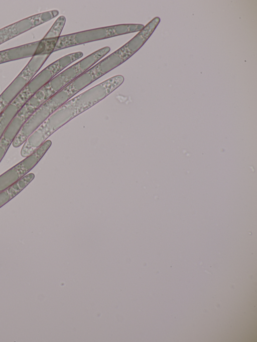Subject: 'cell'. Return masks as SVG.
<instances>
[{
    "label": "cell",
    "mask_w": 257,
    "mask_h": 342,
    "mask_svg": "<svg viewBox=\"0 0 257 342\" xmlns=\"http://www.w3.org/2000/svg\"><path fill=\"white\" fill-rule=\"evenodd\" d=\"M123 81L122 75L114 76L67 101L29 136L23 143L21 156L30 155L61 127L105 98Z\"/></svg>",
    "instance_id": "cell-1"
},
{
    "label": "cell",
    "mask_w": 257,
    "mask_h": 342,
    "mask_svg": "<svg viewBox=\"0 0 257 342\" xmlns=\"http://www.w3.org/2000/svg\"><path fill=\"white\" fill-rule=\"evenodd\" d=\"M156 17L122 47L89 69L98 79L118 66L137 52L153 33L160 22Z\"/></svg>",
    "instance_id": "cell-2"
},
{
    "label": "cell",
    "mask_w": 257,
    "mask_h": 342,
    "mask_svg": "<svg viewBox=\"0 0 257 342\" xmlns=\"http://www.w3.org/2000/svg\"><path fill=\"white\" fill-rule=\"evenodd\" d=\"M144 27L142 24H119L60 36L54 52L97 40L140 32Z\"/></svg>",
    "instance_id": "cell-3"
},
{
    "label": "cell",
    "mask_w": 257,
    "mask_h": 342,
    "mask_svg": "<svg viewBox=\"0 0 257 342\" xmlns=\"http://www.w3.org/2000/svg\"><path fill=\"white\" fill-rule=\"evenodd\" d=\"M83 53L76 52L65 55L53 62L35 76L16 97L24 105L42 87L59 72L83 56Z\"/></svg>",
    "instance_id": "cell-4"
},
{
    "label": "cell",
    "mask_w": 257,
    "mask_h": 342,
    "mask_svg": "<svg viewBox=\"0 0 257 342\" xmlns=\"http://www.w3.org/2000/svg\"><path fill=\"white\" fill-rule=\"evenodd\" d=\"M50 55H34L25 67L0 95V100L7 107L35 76Z\"/></svg>",
    "instance_id": "cell-5"
},
{
    "label": "cell",
    "mask_w": 257,
    "mask_h": 342,
    "mask_svg": "<svg viewBox=\"0 0 257 342\" xmlns=\"http://www.w3.org/2000/svg\"><path fill=\"white\" fill-rule=\"evenodd\" d=\"M52 144L47 140L32 154L0 176V193L26 176L38 163Z\"/></svg>",
    "instance_id": "cell-6"
},
{
    "label": "cell",
    "mask_w": 257,
    "mask_h": 342,
    "mask_svg": "<svg viewBox=\"0 0 257 342\" xmlns=\"http://www.w3.org/2000/svg\"><path fill=\"white\" fill-rule=\"evenodd\" d=\"M58 14L57 10L45 12L23 19L1 29L0 45L51 20Z\"/></svg>",
    "instance_id": "cell-7"
},
{
    "label": "cell",
    "mask_w": 257,
    "mask_h": 342,
    "mask_svg": "<svg viewBox=\"0 0 257 342\" xmlns=\"http://www.w3.org/2000/svg\"><path fill=\"white\" fill-rule=\"evenodd\" d=\"M39 41L0 51V64L33 57Z\"/></svg>",
    "instance_id": "cell-8"
},
{
    "label": "cell",
    "mask_w": 257,
    "mask_h": 342,
    "mask_svg": "<svg viewBox=\"0 0 257 342\" xmlns=\"http://www.w3.org/2000/svg\"><path fill=\"white\" fill-rule=\"evenodd\" d=\"M34 178L33 173L27 174L12 186L0 193V208L20 193Z\"/></svg>",
    "instance_id": "cell-9"
},
{
    "label": "cell",
    "mask_w": 257,
    "mask_h": 342,
    "mask_svg": "<svg viewBox=\"0 0 257 342\" xmlns=\"http://www.w3.org/2000/svg\"><path fill=\"white\" fill-rule=\"evenodd\" d=\"M66 22V18L61 16L54 22L51 28L44 37V39L59 38Z\"/></svg>",
    "instance_id": "cell-10"
},
{
    "label": "cell",
    "mask_w": 257,
    "mask_h": 342,
    "mask_svg": "<svg viewBox=\"0 0 257 342\" xmlns=\"http://www.w3.org/2000/svg\"><path fill=\"white\" fill-rule=\"evenodd\" d=\"M6 107L0 100V115Z\"/></svg>",
    "instance_id": "cell-11"
}]
</instances>
